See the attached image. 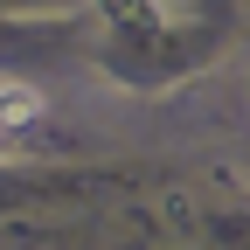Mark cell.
Masks as SVG:
<instances>
[{
  "mask_svg": "<svg viewBox=\"0 0 250 250\" xmlns=\"http://www.w3.org/2000/svg\"><path fill=\"white\" fill-rule=\"evenodd\" d=\"M42 118V90L28 83H0V132H21V125Z\"/></svg>",
  "mask_w": 250,
  "mask_h": 250,
  "instance_id": "obj_1",
  "label": "cell"
}]
</instances>
